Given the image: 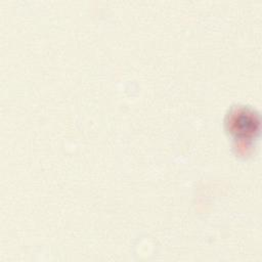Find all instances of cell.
<instances>
[{"instance_id":"6da1fadb","label":"cell","mask_w":262,"mask_h":262,"mask_svg":"<svg viewBox=\"0 0 262 262\" xmlns=\"http://www.w3.org/2000/svg\"><path fill=\"white\" fill-rule=\"evenodd\" d=\"M258 125V121L256 120L255 116L253 114L246 112H242L238 114V116L233 117V127L236 132L241 133H248L252 132L253 130L256 129V126Z\"/></svg>"}]
</instances>
